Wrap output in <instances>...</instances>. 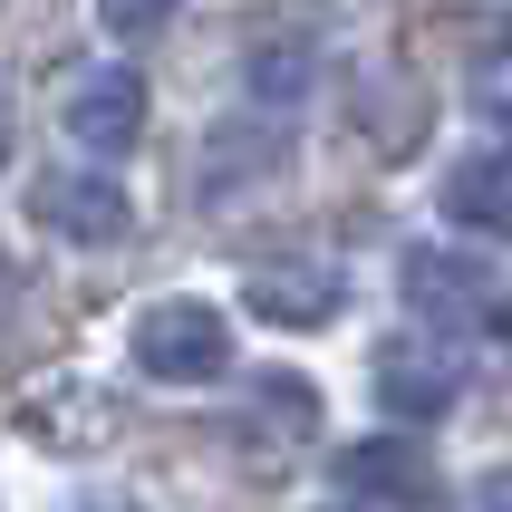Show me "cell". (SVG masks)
<instances>
[{
  "label": "cell",
  "instance_id": "cell-1",
  "mask_svg": "<svg viewBox=\"0 0 512 512\" xmlns=\"http://www.w3.org/2000/svg\"><path fill=\"white\" fill-rule=\"evenodd\" d=\"M136 368L155 377V387H203V377L232 368V329L213 300H155V310L136 319Z\"/></svg>",
  "mask_w": 512,
  "mask_h": 512
},
{
  "label": "cell",
  "instance_id": "cell-2",
  "mask_svg": "<svg viewBox=\"0 0 512 512\" xmlns=\"http://www.w3.org/2000/svg\"><path fill=\"white\" fill-rule=\"evenodd\" d=\"M464 397V348L445 329H406V339L377 348V406H397L406 426H426Z\"/></svg>",
  "mask_w": 512,
  "mask_h": 512
},
{
  "label": "cell",
  "instance_id": "cell-3",
  "mask_svg": "<svg viewBox=\"0 0 512 512\" xmlns=\"http://www.w3.org/2000/svg\"><path fill=\"white\" fill-rule=\"evenodd\" d=\"M339 484L377 512H445V474H435V455L416 435H358L339 455Z\"/></svg>",
  "mask_w": 512,
  "mask_h": 512
},
{
  "label": "cell",
  "instance_id": "cell-4",
  "mask_svg": "<svg viewBox=\"0 0 512 512\" xmlns=\"http://www.w3.org/2000/svg\"><path fill=\"white\" fill-rule=\"evenodd\" d=\"M29 213H39L58 242H78V252H97V242H126V232H136V203H126V184H116V174H39V184H29Z\"/></svg>",
  "mask_w": 512,
  "mask_h": 512
},
{
  "label": "cell",
  "instance_id": "cell-5",
  "mask_svg": "<svg viewBox=\"0 0 512 512\" xmlns=\"http://www.w3.org/2000/svg\"><path fill=\"white\" fill-rule=\"evenodd\" d=\"M397 290H406V310L435 319V329H464V319L493 310V271L474 252H435V242H416V252L397 261Z\"/></svg>",
  "mask_w": 512,
  "mask_h": 512
},
{
  "label": "cell",
  "instance_id": "cell-6",
  "mask_svg": "<svg viewBox=\"0 0 512 512\" xmlns=\"http://www.w3.org/2000/svg\"><path fill=\"white\" fill-rule=\"evenodd\" d=\"M58 116H68V136H78L87 155H126V145L145 136V78L136 68H87Z\"/></svg>",
  "mask_w": 512,
  "mask_h": 512
},
{
  "label": "cell",
  "instance_id": "cell-7",
  "mask_svg": "<svg viewBox=\"0 0 512 512\" xmlns=\"http://www.w3.org/2000/svg\"><path fill=\"white\" fill-rule=\"evenodd\" d=\"M242 300H252L271 329H319V319L339 310V271L319 252H281V261H261L252 281H242Z\"/></svg>",
  "mask_w": 512,
  "mask_h": 512
},
{
  "label": "cell",
  "instance_id": "cell-8",
  "mask_svg": "<svg viewBox=\"0 0 512 512\" xmlns=\"http://www.w3.org/2000/svg\"><path fill=\"white\" fill-rule=\"evenodd\" d=\"M445 213L474 232H512V155H464L445 165Z\"/></svg>",
  "mask_w": 512,
  "mask_h": 512
},
{
  "label": "cell",
  "instance_id": "cell-9",
  "mask_svg": "<svg viewBox=\"0 0 512 512\" xmlns=\"http://www.w3.org/2000/svg\"><path fill=\"white\" fill-rule=\"evenodd\" d=\"M252 406H261V426H281V435H310L319 426V387L310 377H252Z\"/></svg>",
  "mask_w": 512,
  "mask_h": 512
},
{
  "label": "cell",
  "instance_id": "cell-10",
  "mask_svg": "<svg viewBox=\"0 0 512 512\" xmlns=\"http://www.w3.org/2000/svg\"><path fill=\"white\" fill-rule=\"evenodd\" d=\"M174 10H184V0H97V20H107V29H126V39H136V29H165Z\"/></svg>",
  "mask_w": 512,
  "mask_h": 512
},
{
  "label": "cell",
  "instance_id": "cell-11",
  "mask_svg": "<svg viewBox=\"0 0 512 512\" xmlns=\"http://www.w3.org/2000/svg\"><path fill=\"white\" fill-rule=\"evenodd\" d=\"M484 107H493V136H503V145H512V78H503V87H493Z\"/></svg>",
  "mask_w": 512,
  "mask_h": 512
},
{
  "label": "cell",
  "instance_id": "cell-12",
  "mask_svg": "<svg viewBox=\"0 0 512 512\" xmlns=\"http://www.w3.org/2000/svg\"><path fill=\"white\" fill-rule=\"evenodd\" d=\"M484 503H493V512H512V464H503V474L484 484Z\"/></svg>",
  "mask_w": 512,
  "mask_h": 512
},
{
  "label": "cell",
  "instance_id": "cell-13",
  "mask_svg": "<svg viewBox=\"0 0 512 512\" xmlns=\"http://www.w3.org/2000/svg\"><path fill=\"white\" fill-rule=\"evenodd\" d=\"M68 512H136L126 493H97V503H68Z\"/></svg>",
  "mask_w": 512,
  "mask_h": 512
},
{
  "label": "cell",
  "instance_id": "cell-14",
  "mask_svg": "<svg viewBox=\"0 0 512 512\" xmlns=\"http://www.w3.org/2000/svg\"><path fill=\"white\" fill-rule=\"evenodd\" d=\"M493 348H503V358H512V310H493Z\"/></svg>",
  "mask_w": 512,
  "mask_h": 512
}]
</instances>
